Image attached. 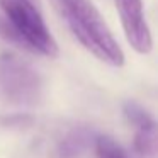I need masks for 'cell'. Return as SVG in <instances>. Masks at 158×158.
I'll use <instances>...</instances> for the list:
<instances>
[{
    "instance_id": "7",
    "label": "cell",
    "mask_w": 158,
    "mask_h": 158,
    "mask_svg": "<svg viewBox=\"0 0 158 158\" xmlns=\"http://www.w3.org/2000/svg\"><path fill=\"white\" fill-rule=\"evenodd\" d=\"M87 146V134L83 133H72L60 146V156L61 158H77Z\"/></svg>"
},
{
    "instance_id": "3",
    "label": "cell",
    "mask_w": 158,
    "mask_h": 158,
    "mask_svg": "<svg viewBox=\"0 0 158 158\" xmlns=\"http://www.w3.org/2000/svg\"><path fill=\"white\" fill-rule=\"evenodd\" d=\"M39 97V73L15 53H0V99L14 106H32Z\"/></svg>"
},
{
    "instance_id": "2",
    "label": "cell",
    "mask_w": 158,
    "mask_h": 158,
    "mask_svg": "<svg viewBox=\"0 0 158 158\" xmlns=\"http://www.w3.org/2000/svg\"><path fill=\"white\" fill-rule=\"evenodd\" d=\"M0 9L7 19L5 31L15 43L38 55L58 56V44L31 0H0Z\"/></svg>"
},
{
    "instance_id": "6",
    "label": "cell",
    "mask_w": 158,
    "mask_h": 158,
    "mask_svg": "<svg viewBox=\"0 0 158 158\" xmlns=\"http://www.w3.org/2000/svg\"><path fill=\"white\" fill-rule=\"evenodd\" d=\"M95 155L97 158H129L126 150L106 134L95 138Z\"/></svg>"
},
{
    "instance_id": "5",
    "label": "cell",
    "mask_w": 158,
    "mask_h": 158,
    "mask_svg": "<svg viewBox=\"0 0 158 158\" xmlns=\"http://www.w3.org/2000/svg\"><path fill=\"white\" fill-rule=\"evenodd\" d=\"M124 117L134 127L133 148L141 158H158V123L134 102L123 107Z\"/></svg>"
},
{
    "instance_id": "4",
    "label": "cell",
    "mask_w": 158,
    "mask_h": 158,
    "mask_svg": "<svg viewBox=\"0 0 158 158\" xmlns=\"http://www.w3.org/2000/svg\"><path fill=\"white\" fill-rule=\"evenodd\" d=\"M119 14L126 41L139 55H148L153 49V38L144 19L143 0H114Z\"/></svg>"
},
{
    "instance_id": "1",
    "label": "cell",
    "mask_w": 158,
    "mask_h": 158,
    "mask_svg": "<svg viewBox=\"0 0 158 158\" xmlns=\"http://www.w3.org/2000/svg\"><path fill=\"white\" fill-rule=\"evenodd\" d=\"M77 41L109 66H123L124 53L102 14L90 0H49Z\"/></svg>"
}]
</instances>
